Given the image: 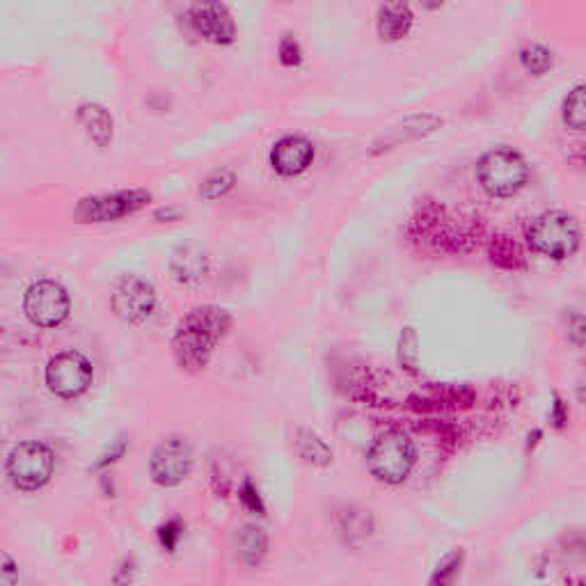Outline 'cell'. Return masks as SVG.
Returning <instances> with one entry per match:
<instances>
[{
	"label": "cell",
	"instance_id": "cell-1",
	"mask_svg": "<svg viewBox=\"0 0 586 586\" xmlns=\"http://www.w3.org/2000/svg\"><path fill=\"white\" fill-rule=\"evenodd\" d=\"M408 236L419 250L433 255H458L479 245L483 225L479 218H456L435 200H422L410 218Z\"/></svg>",
	"mask_w": 586,
	"mask_h": 586
},
{
	"label": "cell",
	"instance_id": "cell-2",
	"mask_svg": "<svg viewBox=\"0 0 586 586\" xmlns=\"http://www.w3.org/2000/svg\"><path fill=\"white\" fill-rule=\"evenodd\" d=\"M229 330H232V316L223 307L204 305L190 310L179 321L172 337V353L179 369L188 374L202 371L211 360L213 348L223 342Z\"/></svg>",
	"mask_w": 586,
	"mask_h": 586
},
{
	"label": "cell",
	"instance_id": "cell-3",
	"mask_svg": "<svg viewBox=\"0 0 586 586\" xmlns=\"http://www.w3.org/2000/svg\"><path fill=\"white\" fill-rule=\"evenodd\" d=\"M181 33L197 37L204 44L234 46L239 39V26L223 0H190L188 7L177 17Z\"/></svg>",
	"mask_w": 586,
	"mask_h": 586
},
{
	"label": "cell",
	"instance_id": "cell-4",
	"mask_svg": "<svg viewBox=\"0 0 586 586\" xmlns=\"http://www.w3.org/2000/svg\"><path fill=\"white\" fill-rule=\"evenodd\" d=\"M529 165L525 156L511 147H497L477 163V181L490 197H513L527 186Z\"/></svg>",
	"mask_w": 586,
	"mask_h": 586
},
{
	"label": "cell",
	"instance_id": "cell-5",
	"mask_svg": "<svg viewBox=\"0 0 586 586\" xmlns=\"http://www.w3.org/2000/svg\"><path fill=\"white\" fill-rule=\"evenodd\" d=\"M527 241L538 255L564 261L580 248V225L566 211H545L529 225Z\"/></svg>",
	"mask_w": 586,
	"mask_h": 586
},
{
	"label": "cell",
	"instance_id": "cell-6",
	"mask_svg": "<svg viewBox=\"0 0 586 586\" xmlns=\"http://www.w3.org/2000/svg\"><path fill=\"white\" fill-rule=\"evenodd\" d=\"M417 461V449L413 440L401 431H385L374 440V445L367 451L369 472L378 481L399 486L413 472Z\"/></svg>",
	"mask_w": 586,
	"mask_h": 586
},
{
	"label": "cell",
	"instance_id": "cell-7",
	"mask_svg": "<svg viewBox=\"0 0 586 586\" xmlns=\"http://www.w3.org/2000/svg\"><path fill=\"white\" fill-rule=\"evenodd\" d=\"M152 202L147 188H126L106 195H87L76 202L74 220L78 225H106L120 223L140 213Z\"/></svg>",
	"mask_w": 586,
	"mask_h": 586
},
{
	"label": "cell",
	"instance_id": "cell-8",
	"mask_svg": "<svg viewBox=\"0 0 586 586\" xmlns=\"http://www.w3.org/2000/svg\"><path fill=\"white\" fill-rule=\"evenodd\" d=\"M55 467V456L53 451L44 445V442L30 440L21 442V445L14 447L7 456V477H10L12 486L19 490H39L49 483L53 477Z\"/></svg>",
	"mask_w": 586,
	"mask_h": 586
},
{
	"label": "cell",
	"instance_id": "cell-9",
	"mask_svg": "<svg viewBox=\"0 0 586 586\" xmlns=\"http://www.w3.org/2000/svg\"><path fill=\"white\" fill-rule=\"evenodd\" d=\"M23 312L37 328H58L71 312L69 293L60 282L37 280L26 289Z\"/></svg>",
	"mask_w": 586,
	"mask_h": 586
},
{
	"label": "cell",
	"instance_id": "cell-10",
	"mask_svg": "<svg viewBox=\"0 0 586 586\" xmlns=\"http://www.w3.org/2000/svg\"><path fill=\"white\" fill-rule=\"evenodd\" d=\"M46 387L60 399H76L90 390L94 380L92 362L78 351H62L49 360Z\"/></svg>",
	"mask_w": 586,
	"mask_h": 586
},
{
	"label": "cell",
	"instance_id": "cell-11",
	"mask_svg": "<svg viewBox=\"0 0 586 586\" xmlns=\"http://www.w3.org/2000/svg\"><path fill=\"white\" fill-rule=\"evenodd\" d=\"M156 289L152 282H147L140 275H124L115 284L113 296H110V307L117 319H122L129 326H140L156 310Z\"/></svg>",
	"mask_w": 586,
	"mask_h": 586
},
{
	"label": "cell",
	"instance_id": "cell-12",
	"mask_svg": "<svg viewBox=\"0 0 586 586\" xmlns=\"http://www.w3.org/2000/svg\"><path fill=\"white\" fill-rule=\"evenodd\" d=\"M193 470V447L184 438H168L154 449L149 474L156 486L172 488L188 479Z\"/></svg>",
	"mask_w": 586,
	"mask_h": 586
},
{
	"label": "cell",
	"instance_id": "cell-13",
	"mask_svg": "<svg viewBox=\"0 0 586 586\" xmlns=\"http://www.w3.org/2000/svg\"><path fill=\"white\" fill-rule=\"evenodd\" d=\"M314 156L316 152L310 140L303 136H284L273 145L268 163L280 177H298L310 170Z\"/></svg>",
	"mask_w": 586,
	"mask_h": 586
},
{
	"label": "cell",
	"instance_id": "cell-14",
	"mask_svg": "<svg viewBox=\"0 0 586 586\" xmlns=\"http://www.w3.org/2000/svg\"><path fill=\"white\" fill-rule=\"evenodd\" d=\"M440 126H442V120L438 115H431V113L410 115V117H406V120H401L394 126H390V129H387L383 136L374 142V147H371V156L392 152V149L408 145V142L422 140V138L431 136V133L438 131Z\"/></svg>",
	"mask_w": 586,
	"mask_h": 586
},
{
	"label": "cell",
	"instance_id": "cell-15",
	"mask_svg": "<svg viewBox=\"0 0 586 586\" xmlns=\"http://www.w3.org/2000/svg\"><path fill=\"white\" fill-rule=\"evenodd\" d=\"M415 26L410 0H380L376 14V33L383 42H401Z\"/></svg>",
	"mask_w": 586,
	"mask_h": 586
},
{
	"label": "cell",
	"instance_id": "cell-16",
	"mask_svg": "<svg viewBox=\"0 0 586 586\" xmlns=\"http://www.w3.org/2000/svg\"><path fill=\"white\" fill-rule=\"evenodd\" d=\"M170 273L174 282L184 287H197L209 275V255L197 243H184L172 252Z\"/></svg>",
	"mask_w": 586,
	"mask_h": 586
},
{
	"label": "cell",
	"instance_id": "cell-17",
	"mask_svg": "<svg viewBox=\"0 0 586 586\" xmlns=\"http://www.w3.org/2000/svg\"><path fill=\"white\" fill-rule=\"evenodd\" d=\"M76 122L85 131V136L90 138L94 147L108 149L113 145L115 117L104 104H99V101H83V104L76 108Z\"/></svg>",
	"mask_w": 586,
	"mask_h": 586
},
{
	"label": "cell",
	"instance_id": "cell-18",
	"mask_svg": "<svg viewBox=\"0 0 586 586\" xmlns=\"http://www.w3.org/2000/svg\"><path fill=\"white\" fill-rule=\"evenodd\" d=\"M474 392L470 387L454 385H429L424 392L410 397L408 406L413 410H445V408H470Z\"/></svg>",
	"mask_w": 586,
	"mask_h": 586
},
{
	"label": "cell",
	"instance_id": "cell-19",
	"mask_svg": "<svg viewBox=\"0 0 586 586\" xmlns=\"http://www.w3.org/2000/svg\"><path fill=\"white\" fill-rule=\"evenodd\" d=\"M232 550L241 564L255 568L264 561L268 552V534L261 527L248 522V525L236 529L232 538Z\"/></svg>",
	"mask_w": 586,
	"mask_h": 586
},
{
	"label": "cell",
	"instance_id": "cell-20",
	"mask_svg": "<svg viewBox=\"0 0 586 586\" xmlns=\"http://www.w3.org/2000/svg\"><path fill=\"white\" fill-rule=\"evenodd\" d=\"M488 257L490 264L502 268V271H522L527 266V257L518 241H513L509 234H495L488 241Z\"/></svg>",
	"mask_w": 586,
	"mask_h": 586
},
{
	"label": "cell",
	"instance_id": "cell-21",
	"mask_svg": "<svg viewBox=\"0 0 586 586\" xmlns=\"http://www.w3.org/2000/svg\"><path fill=\"white\" fill-rule=\"evenodd\" d=\"M296 449L298 456L314 467H328L332 463V449L328 447V442L312 429L296 431Z\"/></svg>",
	"mask_w": 586,
	"mask_h": 586
},
{
	"label": "cell",
	"instance_id": "cell-22",
	"mask_svg": "<svg viewBox=\"0 0 586 586\" xmlns=\"http://www.w3.org/2000/svg\"><path fill=\"white\" fill-rule=\"evenodd\" d=\"M234 186H236L234 170L218 168V170L209 172L207 177L202 179L197 195H200L202 200H207V202H216V200H220V197H225V195L232 193Z\"/></svg>",
	"mask_w": 586,
	"mask_h": 586
},
{
	"label": "cell",
	"instance_id": "cell-23",
	"mask_svg": "<svg viewBox=\"0 0 586 586\" xmlns=\"http://www.w3.org/2000/svg\"><path fill=\"white\" fill-rule=\"evenodd\" d=\"M518 60H520L522 69H525L527 74H532V76L550 74V69L554 65L552 51L548 49V46H543V44L522 46L520 53H518Z\"/></svg>",
	"mask_w": 586,
	"mask_h": 586
},
{
	"label": "cell",
	"instance_id": "cell-24",
	"mask_svg": "<svg viewBox=\"0 0 586 586\" xmlns=\"http://www.w3.org/2000/svg\"><path fill=\"white\" fill-rule=\"evenodd\" d=\"M584 85H575L573 90L568 92L564 99V106H561V120L573 131H584L586 129V104H584Z\"/></svg>",
	"mask_w": 586,
	"mask_h": 586
},
{
	"label": "cell",
	"instance_id": "cell-25",
	"mask_svg": "<svg viewBox=\"0 0 586 586\" xmlns=\"http://www.w3.org/2000/svg\"><path fill=\"white\" fill-rule=\"evenodd\" d=\"M399 362L408 371H413V374H417V367H419V337H417L415 328H406L401 332Z\"/></svg>",
	"mask_w": 586,
	"mask_h": 586
},
{
	"label": "cell",
	"instance_id": "cell-26",
	"mask_svg": "<svg viewBox=\"0 0 586 586\" xmlns=\"http://www.w3.org/2000/svg\"><path fill=\"white\" fill-rule=\"evenodd\" d=\"M463 559H465L463 550H456V552L447 554V557L438 564V568H435V573L431 575V584H451V582H454L456 575L461 573Z\"/></svg>",
	"mask_w": 586,
	"mask_h": 586
},
{
	"label": "cell",
	"instance_id": "cell-27",
	"mask_svg": "<svg viewBox=\"0 0 586 586\" xmlns=\"http://www.w3.org/2000/svg\"><path fill=\"white\" fill-rule=\"evenodd\" d=\"M239 502L248 513H255V516H266V504L261 500L259 488L252 483L250 477H245L241 488H239Z\"/></svg>",
	"mask_w": 586,
	"mask_h": 586
},
{
	"label": "cell",
	"instance_id": "cell-28",
	"mask_svg": "<svg viewBox=\"0 0 586 586\" xmlns=\"http://www.w3.org/2000/svg\"><path fill=\"white\" fill-rule=\"evenodd\" d=\"M184 529H186V525L181 518L165 520L163 525L158 527V543H161L168 552H174L181 541V536H184Z\"/></svg>",
	"mask_w": 586,
	"mask_h": 586
},
{
	"label": "cell",
	"instance_id": "cell-29",
	"mask_svg": "<svg viewBox=\"0 0 586 586\" xmlns=\"http://www.w3.org/2000/svg\"><path fill=\"white\" fill-rule=\"evenodd\" d=\"M277 58H280L282 67H300V62H303V49H300L298 39L293 35H284L280 39V46H277Z\"/></svg>",
	"mask_w": 586,
	"mask_h": 586
},
{
	"label": "cell",
	"instance_id": "cell-30",
	"mask_svg": "<svg viewBox=\"0 0 586 586\" xmlns=\"http://www.w3.org/2000/svg\"><path fill=\"white\" fill-rule=\"evenodd\" d=\"M124 451H126V440L124 438L115 440L113 447H110L104 456H99L97 463L90 465V470H94V472H97V470H106L108 465H113V463L120 461V458L124 456Z\"/></svg>",
	"mask_w": 586,
	"mask_h": 586
},
{
	"label": "cell",
	"instance_id": "cell-31",
	"mask_svg": "<svg viewBox=\"0 0 586 586\" xmlns=\"http://www.w3.org/2000/svg\"><path fill=\"white\" fill-rule=\"evenodd\" d=\"M19 582V570L10 554L0 552V586H14Z\"/></svg>",
	"mask_w": 586,
	"mask_h": 586
},
{
	"label": "cell",
	"instance_id": "cell-32",
	"mask_svg": "<svg viewBox=\"0 0 586 586\" xmlns=\"http://www.w3.org/2000/svg\"><path fill=\"white\" fill-rule=\"evenodd\" d=\"M568 417H570V413H568L566 403L561 401L559 394H554L552 408H550V424H552L557 431H561V429H564V426L568 424Z\"/></svg>",
	"mask_w": 586,
	"mask_h": 586
},
{
	"label": "cell",
	"instance_id": "cell-33",
	"mask_svg": "<svg viewBox=\"0 0 586 586\" xmlns=\"http://www.w3.org/2000/svg\"><path fill=\"white\" fill-rule=\"evenodd\" d=\"M584 332H586V323H584V316L580 312H575L570 316L568 321V339L573 342L577 348L584 346Z\"/></svg>",
	"mask_w": 586,
	"mask_h": 586
},
{
	"label": "cell",
	"instance_id": "cell-34",
	"mask_svg": "<svg viewBox=\"0 0 586 586\" xmlns=\"http://www.w3.org/2000/svg\"><path fill=\"white\" fill-rule=\"evenodd\" d=\"M181 218H184V211L177 207H161L154 211L156 223H179Z\"/></svg>",
	"mask_w": 586,
	"mask_h": 586
},
{
	"label": "cell",
	"instance_id": "cell-35",
	"mask_svg": "<svg viewBox=\"0 0 586 586\" xmlns=\"http://www.w3.org/2000/svg\"><path fill=\"white\" fill-rule=\"evenodd\" d=\"M419 5H422L426 12H435L445 5V0H419Z\"/></svg>",
	"mask_w": 586,
	"mask_h": 586
}]
</instances>
